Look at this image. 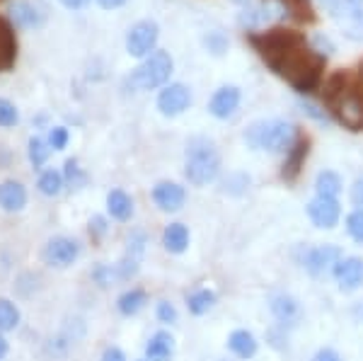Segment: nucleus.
Segmentation results:
<instances>
[{"label": "nucleus", "instance_id": "nucleus-1", "mask_svg": "<svg viewBox=\"0 0 363 361\" xmlns=\"http://www.w3.org/2000/svg\"><path fill=\"white\" fill-rule=\"evenodd\" d=\"M272 71L289 80L298 92H313L320 85L322 71H325V58L315 54L308 46L289 51L284 58H279L272 66Z\"/></svg>", "mask_w": 363, "mask_h": 361}, {"label": "nucleus", "instance_id": "nucleus-2", "mask_svg": "<svg viewBox=\"0 0 363 361\" xmlns=\"http://www.w3.org/2000/svg\"><path fill=\"white\" fill-rule=\"evenodd\" d=\"M220 172V155L216 143L206 136H194L186 143V167L184 174L191 184L203 187L213 182Z\"/></svg>", "mask_w": 363, "mask_h": 361}, {"label": "nucleus", "instance_id": "nucleus-3", "mask_svg": "<svg viewBox=\"0 0 363 361\" xmlns=\"http://www.w3.org/2000/svg\"><path fill=\"white\" fill-rule=\"evenodd\" d=\"M245 141L257 150L281 153V150H289L291 145L296 143V129L284 119L255 121V124L245 131Z\"/></svg>", "mask_w": 363, "mask_h": 361}, {"label": "nucleus", "instance_id": "nucleus-4", "mask_svg": "<svg viewBox=\"0 0 363 361\" xmlns=\"http://www.w3.org/2000/svg\"><path fill=\"white\" fill-rule=\"evenodd\" d=\"M250 44L257 49L264 61L269 63V68L284 58L289 51L294 49H301V46H308L306 44V37L301 32H294V29H269V32H262V34H250Z\"/></svg>", "mask_w": 363, "mask_h": 361}, {"label": "nucleus", "instance_id": "nucleus-5", "mask_svg": "<svg viewBox=\"0 0 363 361\" xmlns=\"http://www.w3.org/2000/svg\"><path fill=\"white\" fill-rule=\"evenodd\" d=\"M169 73H172V58L165 51H155L128 75V85L133 90H155L169 78Z\"/></svg>", "mask_w": 363, "mask_h": 361}, {"label": "nucleus", "instance_id": "nucleus-6", "mask_svg": "<svg viewBox=\"0 0 363 361\" xmlns=\"http://www.w3.org/2000/svg\"><path fill=\"white\" fill-rule=\"evenodd\" d=\"M335 114L349 131H361L363 129V90L344 92L335 102Z\"/></svg>", "mask_w": 363, "mask_h": 361}, {"label": "nucleus", "instance_id": "nucleus-7", "mask_svg": "<svg viewBox=\"0 0 363 361\" xmlns=\"http://www.w3.org/2000/svg\"><path fill=\"white\" fill-rule=\"evenodd\" d=\"M78 255H80L78 243L70 240V238H66V235H56V238H51V240L46 243L42 257H44L46 265L63 270V267H70V265H73V262L78 260Z\"/></svg>", "mask_w": 363, "mask_h": 361}, {"label": "nucleus", "instance_id": "nucleus-8", "mask_svg": "<svg viewBox=\"0 0 363 361\" xmlns=\"http://www.w3.org/2000/svg\"><path fill=\"white\" fill-rule=\"evenodd\" d=\"M145 245H148V238H145L143 231H133L126 240V252L121 262L116 265V272H119V279H131L136 277L138 265L145 255Z\"/></svg>", "mask_w": 363, "mask_h": 361}, {"label": "nucleus", "instance_id": "nucleus-9", "mask_svg": "<svg viewBox=\"0 0 363 361\" xmlns=\"http://www.w3.org/2000/svg\"><path fill=\"white\" fill-rule=\"evenodd\" d=\"M157 44V25L150 20H143L138 25H133L128 29L126 37V49L131 56H145L155 49Z\"/></svg>", "mask_w": 363, "mask_h": 361}, {"label": "nucleus", "instance_id": "nucleus-10", "mask_svg": "<svg viewBox=\"0 0 363 361\" xmlns=\"http://www.w3.org/2000/svg\"><path fill=\"white\" fill-rule=\"evenodd\" d=\"M332 13L344 25L349 37L363 39V0H337Z\"/></svg>", "mask_w": 363, "mask_h": 361}, {"label": "nucleus", "instance_id": "nucleus-11", "mask_svg": "<svg viewBox=\"0 0 363 361\" xmlns=\"http://www.w3.org/2000/svg\"><path fill=\"white\" fill-rule=\"evenodd\" d=\"M189 104H191V92L182 83L167 85L165 90L160 92V97H157V109L165 116H177L184 112Z\"/></svg>", "mask_w": 363, "mask_h": 361}, {"label": "nucleus", "instance_id": "nucleus-12", "mask_svg": "<svg viewBox=\"0 0 363 361\" xmlns=\"http://www.w3.org/2000/svg\"><path fill=\"white\" fill-rule=\"evenodd\" d=\"M339 257H342V250L337 245H318V248L308 250L303 265H306V270L310 274L318 277V274H325L327 270H332L339 262Z\"/></svg>", "mask_w": 363, "mask_h": 361}, {"label": "nucleus", "instance_id": "nucleus-13", "mask_svg": "<svg viewBox=\"0 0 363 361\" xmlns=\"http://www.w3.org/2000/svg\"><path fill=\"white\" fill-rule=\"evenodd\" d=\"M339 201L330 199V196H315L308 204V216L318 228H335L339 221Z\"/></svg>", "mask_w": 363, "mask_h": 361}, {"label": "nucleus", "instance_id": "nucleus-14", "mask_svg": "<svg viewBox=\"0 0 363 361\" xmlns=\"http://www.w3.org/2000/svg\"><path fill=\"white\" fill-rule=\"evenodd\" d=\"M153 201L162 211H179L186 201V191L177 182H157L153 189Z\"/></svg>", "mask_w": 363, "mask_h": 361}, {"label": "nucleus", "instance_id": "nucleus-15", "mask_svg": "<svg viewBox=\"0 0 363 361\" xmlns=\"http://www.w3.org/2000/svg\"><path fill=\"white\" fill-rule=\"evenodd\" d=\"M335 274L342 291H356L363 287V260L361 257H347L337 262Z\"/></svg>", "mask_w": 363, "mask_h": 361}, {"label": "nucleus", "instance_id": "nucleus-16", "mask_svg": "<svg viewBox=\"0 0 363 361\" xmlns=\"http://www.w3.org/2000/svg\"><path fill=\"white\" fill-rule=\"evenodd\" d=\"M238 104H240V90L233 85H225V87H220L213 97H211L208 112L213 114L216 119H228V116L235 114Z\"/></svg>", "mask_w": 363, "mask_h": 361}, {"label": "nucleus", "instance_id": "nucleus-17", "mask_svg": "<svg viewBox=\"0 0 363 361\" xmlns=\"http://www.w3.org/2000/svg\"><path fill=\"white\" fill-rule=\"evenodd\" d=\"M272 313L281 325H296L301 318V306L294 296L289 294H274L272 296Z\"/></svg>", "mask_w": 363, "mask_h": 361}, {"label": "nucleus", "instance_id": "nucleus-18", "mask_svg": "<svg viewBox=\"0 0 363 361\" xmlns=\"http://www.w3.org/2000/svg\"><path fill=\"white\" fill-rule=\"evenodd\" d=\"M27 204V189L22 187L15 179H8V182L0 184V209L8 213L22 211Z\"/></svg>", "mask_w": 363, "mask_h": 361}, {"label": "nucleus", "instance_id": "nucleus-19", "mask_svg": "<svg viewBox=\"0 0 363 361\" xmlns=\"http://www.w3.org/2000/svg\"><path fill=\"white\" fill-rule=\"evenodd\" d=\"M17 58V39L13 25L8 20H0V71H10Z\"/></svg>", "mask_w": 363, "mask_h": 361}, {"label": "nucleus", "instance_id": "nucleus-20", "mask_svg": "<svg viewBox=\"0 0 363 361\" xmlns=\"http://www.w3.org/2000/svg\"><path fill=\"white\" fill-rule=\"evenodd\" d=\"M279 15V8H274V5H269V3H259V5H247V8L240 13L238 17V22L242 27H262V25H267V22H272L274 17Z\"/></svg>", "mask_w": 363, "mask_h": 361}, {"label": "nucleus", "instance_id": "nucleus-21", "mask_svg": "<svg viewBox=\"0 0 363 361\" xmlns=\"http://www.w3.org/2000/svg\"><path fill=\"white\" fill-rule=\"evenodd\" d=\"M306 155H308V138H301V141H296L289 148L284 170H281V177H284L286 182H294L298 174H301V167H303V162H306Z\"/></svg>", "mask_w": 363, "mask_h": 361}, {"label": "nucleus", "instance_id": "nucleus-22", "mask_svg": "<svg viewBox=\"0 0 363 361\" xmlns=\"http://www.w3.org/2000/svg\"><path fill=\"white\" fill-rule=\"evenodd\" d=\"M10 17H13V25L22 27V29L39 27L44 22L42 13H39L29 0H17V3H13V8H10Z\"/></svg>", "mask_w": 363, "mask_h": 361}, {"label": "nucleus", "instance_id": "nucleus-23", "mask_svg": "<svg viewBox=\"0 0 363 361\" xmlns=\"http://www.w3.org/2000/svg\"><path fill=\"white\" fill-rule=\"evenodd\" d=\"M174 340L169 333H155L145 345V359L148 361H172Z\"/></svg>", "mask_w": 363, "mask_h": 361}, {"label": "nucleus", "instance_id": "nucleus-24", "mask_svg": "<svg viewBox=\"0 0 363 361\" xmlns=\"http://www.w3.org/2000/svg\"><path fill=\"white\" fill-rule=\"evenodd\" d=\"M107 209H109V213H112V218L128 221V218H131V213H133V201H131V196H128L126 191L112 189L107 194Z\"/></svg>", "mask_w": 363, "mask_h": 361}, {"label": "nucleus", "instance_id": "nucleus-25", "mask_svg": "<svg viewBox=\"0 0 363 361\" xmlns=\"http://www.w3.org/2000/svg\"><path fill=\"white\" fill-rule=\"evenodd\" d=\"M228 347H230V352L238 354L240 359H250L257 354V340L247 330H235V333L230 335V340H228Z\"/></svg>", "mask_w": 363, "mask_h": 361}, {"label": "nucleus", "instance_id": "nucleus-26", "mask_svg": "<svg viewBox=\"0 0 363 361\" xmlns=\"http://www.w3.org/2000/svg\"><path fill=\"white\" fill-rule=\"evenodd\" d=\"M162 243H165V248L169 252H174V255L184 252L186 245H189V231H186V226H182V223L167 226L165 233H162Z\"/></svg>", "mask_w": 363, "mask_h": 361}, {"label": "nucleus", "instance_id": "nucleus-27", "mask_svg": "<svg viewBox=\"0 0 363 361\" xmlns=\"http://www.w3.org/2000/svg\"><path fill=\"white\" fill-rule=\"evenodd\" d=\"M315 189H318V196H330V199H337V194L342 191V179H339L337 172H320L318 179H315Z\"/></svg>", "mask_w": 363, "mask_h": 361}, {"label": "nucleus", "instance_id": "nucleus-28", "mask_svg": "<svg viewBox=\"0 0 363 361\" xmlns=\"http://www.w3.org/2000/svg\"><path fill=\"white\" fill-rule=\"evenodd\" d=\"M116 306H119L121 316H136L140 308L145 306V291H140V289L126 291V294L119 296V304H116Z\"/></svg>", "mask_w": 363, "mask_h": 361}, {"label": "nucleus", "instance_id": "nucleus-29", "mask_svg": "<svg viewBox=\"0 0 363 361\" xmlns=\"http://www.w3.org/2000/svg\"><path fill=\"white\" fill-rule=\"evenodd\" d=\"M281 3H284V8L289 10L298 22L313 25V22L318 20V15H315V8H313L310 0H281Z\"/></svg>", "mask_w": 363, "mask_h": 361}, {"label": "nucleus", "instance_id": "nucleus-30", "mask_svg": "<svg viewBox=\"0 0 363 361\" xmlns=\"http://www.w3.org/2000/svg\"><path fill=\"white\" fill-rule=\"evenodd\" d=\"M344 92H347V73H344V71L332 73L330 78H327V83H325V90H322L325 102L335 104L339 97L344 95Z\"/></svg>", "mask_w": 363, "mask_h": 361}, {"label": "nucleus", "instance_id": "nucleus-31", "mask_svg": "<svg viewBox=\"0 0 363 361\" xmlns=\"http://www.w3.org/2000/svg\"><path fill=\"white\" fill-rule=\"evenodd\" d=\"M20 325V311L13 301L0 299V333H10Z\"/></svg>", "mask_w": 363, "mask_h": 361}, {"label": "nucleus", "instance_id": "nucleus-32", "mask_svg": "<svg viewBox=\"0 0 363 361\" xmlns=\"http://www.w3.org/2000/svg\"><path fill=\"white\" fill-rule=\"evenodd\" d=\"M213 306H216V294L208 289L194 291V294L189 296V311L194 313V316H203V313H208Z\"/></svg>", "mask_w": 363, "mask_h": 361}, {"label": "nucleus", "instance_id": "nucleus-33", "mask_svg": "<svg viewBox=\"0 0 363 361\" xmlns=\"http://www.w3.org/2000/svg\"><path fill=\"white\" fill-rule=\"evenodd\" d=\"M49 153H51L49 141H44L42 136L29 138V162H32L34 167H42L46 162V158H49Z\"/></svg>", "mask_w": 363, "mask_h": 361}, {"label": "nucleus", "instance_id": "nucleus-34", "mask_svg": "<svg viewBox=\"0 0 363 361\" xmlns=\"http://www.w3.org/2000/svg\"><path fill=\"white\" fill-rule=\"evenodd\" d=\"M37 187H39V191H42V194H46V196L61 194V189H63V177H61V172H56V170H46V172H42V177H39Z\"/></svg>", "mask_w": 363, "mask_h": 361}, {"label": "nucleus", "instance_id": "nucleus-35", "mask_svg": "<svg viewBox=\"0 0 363 361\" xmlns=\"http://www.w3.org/2000/svg\"><path fill=\"white\" fill-rule=\"evenodd\" d=\"M66 179H68V184L73 189H80L87 182L85 172L80 170V165H78V160H75V158L66 160Z\"/></svg>", "mask_w": 363, "mask_h": 361}, {"label": "nucleus", "instance_id": "nucleus-36", "mask_svg": "<svg viewBox=\"0 0 363 361\" xmlns=\"http://www.w3.org/2000/svg\"><path fill=\"white\" fill-rule=\"evenodd\" d=\"M92 279H95L102 289H107V287H112L116 279H119V272L112 270V267H107V265H97L95 270H92Z\"/></svg>", "mask_w": 363, "mask_h": 361}, {"label": "nucleus", "instance_id": "nucleus-37", "mask_svg": "<svg viewBox=\"0 0 363 361\" xmlns=\"http://www.w3.org/2000/svg\"><path fill=\"white\" fill-rule=\"evenodd\" d=\"M17 121H20V114H17L15 104L0 97V126H15Z\"/></svg>", "mask_w": 363, "mask_h": 361}, {"label": "nucleus", "instance_id": "nucleus-38", "mask_svg": "<svg viewBox=\"0 0 363 361\" xmlns=\"http://www.w3.org/2000/svg\"><path fill=\"white\" fill-rule=\"evenodd\" d=\"M347 231L356 243H363V211H354L347 218Z\"/></svg>", "mask_w": 363, "mask_h": 361}, {"label": "nucleus", "instance_id": "nucleus-39", "mask_svg": "<svg viewBox=\"0 0 363 361\" xmlns=\"http://www.w3.org/2000/svg\"><path fill=\"white\" fill-rule=\"evenodd\" d=\"M157 320L167 325L177 323V311H174V306L167 304V301H160V304H157Z\"/></svg>", "mask_w": 363, "mask_h": 361}, {"label": "nucleus", "instance_id": "nucleus-40", "mask_svg": "<svg viewBox=\"0 0 363 361\" xmlns=\"http://www.w3.org/2000/svg\"><path fill=\"white\" fill-rule=\"evenodd\" d=\"M206 46L211 51H213L216 56H220L225 51V46H228V42H225V37L220 32H211L208 37H206Z\"/></svg>", "mask_w": 363, "mask_h": 361}, {"label": "nucleus", "instance_id": "nucleus-41", "mask_svg": "<svg viewBox=\"0 0 363 361\" xmlns=\"http://www.w3.org/2000/svg\"><path fill=\"white\" fill-rule=\"evenodd\" d=\"M66 143H68V131L63 129V126L51 129V133H49V145H51V148L61 150V148H66Z\"/></svg>", "mask_w": 363, "mask_h": 361}, {"label": "nucleus", "instance_id": "nucleus-42", "mask_svg": "<svg viewBox=\"0 0 363 361\" xmlns=\"http://www.w3.org/2000/svg\"><path fill=\"white\" fill-rule=\"evenodd\" d=\"M351 201H354V206L363 211V177H359L354 182V187H351Z\"/></svg>", "mask_w": 363, "mask_h": 361}, {"label": "nucleus", "instance_id": "nucleus-43", "mask_svg": "<svg viewBox=\"0 0 363 361\" xmlns=\"http://www.w3.org/2000/svg\"><path fill=\"white\" fill-rule=\"evenodd\" d=\"M90 233H92V238H102L104 233H107V221H104L102 216H92L90 218Z\"/></svg>", "mask_w": 363, "mask_h": 361}, {"label": "nucleus", "instance_id": "nucleus-44", "mask_svg": "<svg viewBox=\"0 0 363 361\" xmlns=\"http://www.w3.org/2000/svg\"><path fill=\"white\" fill-rule=\"evenodd\" d=\"M102 361H126V357L119 347H107L102 354Z\"/></svg>", "mask_w": 363, "mask_h": 361}, {"label": "nucleus", "instance_id": "nucleus-45", "mask_svg": "<svg viewBox=\"0 0 363 361\" xmlns=\"http://www.w3.org/2000/svg\"><path fill=\"white\" fill-rule=\"evenodd\" d=\"M313 361H342V357H339L335 349H320L313 357Z\"/></svg>", "mask_w": 363, "mask_h": 361}, {"label": "nucleus", "instance_id": "nucleus-46", "mask_svg": "<svg viewBox=\"0 0 363 361\" xmlns=\"http://www.w3.org/2000/svg\"><path fill=\"white\" fill-rule=\"evenodd\" d=\"M303 109H306L310 116H315L318 121H327V116L322 114V112H318V107H315V104H303Z\"/></svg>", "mask_w": 363, "mask_h": 361}, {"label": "nucleus", "instance_id": "nucleus-47", "mask_svg": "<svg viewBox=\"0 0 363 361\" xmlns=\"http://www.w3.org/2000/svg\"><path fill=\"white\" fill-rule=\"evenodd\" d=\"M102 8H107V10H112V8H119V5H124L126 0H97Z\"/></svg>", "mask_w": 363, "mask_h": 361}, {"label": "nucleus", "instance_id": "nucleus-48", "mask_svg": "<svg viewBox=\"0 0 363 361\" xmlns=\"http://www.w3.org/2000/svg\"><path fill=\"white\" fill-rule=\"evenodd\" d=\"M66 8H70V10H78V8H83V5L87 3V0H61Z\"/></svg>", "mask_w": 363, "mask_h": 361}, {"label": "nucleus", "instance_id": "nucleus-49", "mask_svg": "<svg viewBox=\"0 0 363 361\" xmlns=\"http://www.w3.org/2000/svg\"><path fill=\"white\" fill-rule=\"evenodd\" d=\"M5 354H8V340L0 335V359H5Z\"/></svg>", "mask_w": 363, "mask_h": 361}, {"label": "nucleus", "instance_id": "nucleus-50", "mask_svg": "<svg viewBox=\"0 0 363 361\" xmlns=\"http://www.w3.org/2000/svg\"><path fill=\"white\" fill-rule=\"evenodd\" d=\"M327 5H330V10H335V5H337V0H325Z\"/></svg>", "mask_w": 363, "mask_h": 361}, {"label": "nucleus", "instance_id": "nucleus-51", "mask_svg": "<svg viewBox=\"0 0 363 361\" xmlns=\"http://www.w3.org/2000/svg\"><path fill=\"white\" fill-rule=\"evenodd\" d=\"M235 3H247V0H235Z\"/></svg>", "mask_w": 363, "mask_h": 361}, {"label": "nucleus", "instance_id": "nucleus-52", "mask_svg": "<svg viewBox=\"0 0 363 361\" xmlns=\"http://www.w3.org/2000/svg\"><path fill=\"white\" fill-rule=\"evenodd\" d=\"M138 361H148V359H138Z\"/></svg>", "mask_w": 363, "mask_h": 361}]
</instances>
